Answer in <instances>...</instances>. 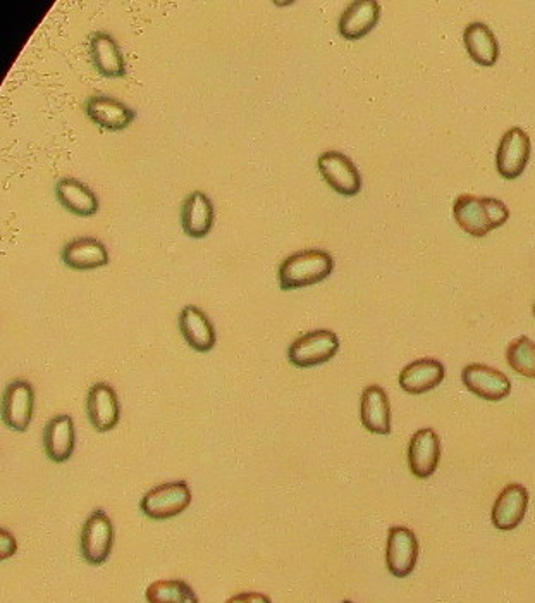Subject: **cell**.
<instances>
[{
    "label": "cell",
    "instance_id": "7c38bea8",
    "mask_svg": "<svg viewBox=\"0 0 535 603\" xmlns=\"http://www.w3.org/2000/svg\"><path fill=\"white\" fill-rule=\"evenodd\" d=\"M441 457V440L436 431L424 428L417 431L408 447V464L417 478H429L434 474Z\"/></svg>",
    "mask_w": 535,
    "mask_h": 603
},
{
    "label": "cell",
    "instance_id": "30bf717a",
    "mask_svg": "<svg viewBox=\"0 0 535 603\" xmlns=\"http://www.w3.org/2000/svg\"><path fill=\"white\" fill-rule=\"evenodd\" d=\"M463 385L477 397L499 402L508 397L511 392V381L506 374L501 373L494 367L484 364H470L462 373Z\"/></svg>",
    "mask_w": 535,
    "mask_h": 603
},
{
    "label": "cell",
    "instance_id": "52a82bcc",
    "mask_svg": "<svg viewBox=\"0 0 535 603\" xmlns=\"http://www.w3.org/2000/svg\"><path fill=\"white\" fill-rule=\"evenodd\" d=\"M317 166H319L324 180L329 183V187L336 192L346 195V197H353L360 192L362 178L350 157H346L338 150H327L319 157Z\"/></svg>",
    "mask_w": 535,
    "mask_h": 603
},
{
    "label": "cell",
    "instance_id": "484cf974",
    "mask_svg": "<svg viewBox=\"0 0 535 603\" xmlns=\"http://www.w3.org/2000/svg\"><path fill=\"white\" fill-rule=\"evenodd\" d=\"M506 359L515 373L535 380V343L530 338L520 336L511 343Z\"/></svg>",
    "mask_w": 535,
    "mask_h": 603
},
{
    "label": "cell",
    "instance_id": "277c9868",
    "mask_svg": "<svg viewBox=\"0 0 535 603\" xmlns=\"http://www.w3.org/2000/svg\"><path fill=\"white\" fill-rule=\"evenodd\" d=\"M191 504V492L185 481H176V483H164L157 486L154 490L145 493L142 498L143 514L155 519V521H164L171 517L178 516L183 510L188 509Z\"/></svg>",
    "mask_w": 535,
    "mask_h": 603
},
{
    "label": "cell",
    "instance_id": "2e32d148",
    "mask_svg": "<svg viewBox=\"0 0 535 603\" xmlns=\"http://www.w3.org/2000/svg\"><path fill=\"white\" fill-rule=\"evenodd\" d=\"M179 330L191 349L209 352L216 345V330L207 314L195 305H188L179 314Z\"/></svg>",
    "mask_w": 535,
    "mask_h": 603
},
{
    "label": "cell",
    "instance_id": "ba28073f",
    "mask_svg": "<svg viewBox=\"0 0 535 603\" xmlns=\"http://www.w3.org/2000/svg\"><path fill=\"white\" fill-rule=\"evenodd\" d=\"M386 560L394 578H406L412 574L419 560V540L412 529L403 526L389 529Z\"/></svg>",
    "mask_w": 535,
    "mask_h": 603
},
{
    "label": "cell",
    "instance_id": "f1b7e54d",
    "mask_svg": "<svg viewBox=\"0 0 535 603\" xmlns=\"http://www.w3.org/2000/svg\"><path fill=\"white\" fill-rule=\"evenodd\" d=\"M343 603H353V602H350V600H346V602H343Z\"/></svg>",
    "mask_w": 535,
    "mask_h": 603
},
{
    "label": "cell",
    "instance_id": "6da1fadb",
    "mask_svg": "<svg viewBox=\"0 0 535 603\" xmlns=\"http://www.w3.org/2000/svg\"><path fill=\"white\" fill-rule=\"evenodd\" d=\"M453 214L460 228L474 237H486L489 231L496 230L510 218V211L501 200L480 199L474 195L458 197Z\"/></svg>",
    "mask_w": 535,
    "mask_h": 603
},
{
    "label": "cell",
    "instance_id": "4fadbf2b",
    "mask_svg": "<svg viewBox=\"0 0 535 603\" xmlns=\"http://www.w3.org/2000/svg\"><path fill=\"white\" fill-rule=\"evenodd\" d=\"M529 507V492L523 485L511 483L503 492L492 509V524L501 531H511L522 523Z\"/></svg>",
    "mask_w": 535,
    "mask_h": 603
},
{
    "label": "cell",
    "instance_id": "9a60e30c",
    "mask_svg": "<svg viewBox=\"0 0 535 603\" xmlns=\"http://www.w3.org/2000/svg\"><path fill=\"white\" fill-rule=\"evenodd\" d=\"M381 18V4L376 0H357L346 7L339 19V33L348 40H358L374 30Z\"/></svg>",
    "mask_w": 535,
    "mask_h": 603
},
{
    "label": "cell",
    "instance_id": "83f0119b",
    "mask_svg": "<svg viewBox=\"0 0 535 603\" xmlns=\"http://www.w3.org/2000/svg\"><path fill=\"white\" fill-rule=\"evenodd\" d=\"M0 541H2V548H0L2 560L9 559L16 552V540H14V536L11 533H7L6 529H2L0 531Z\"/></svg>",
    "mask_w": 535,
    "mask_h": 603
},
{
    "label": "cell",
    "instance_id": "ac0fdd59",
    "mask_svg": "<svg viewBox=\"0 0 535 603\" xmlns=\"http://www.w3.org/2000/svg\"><path fill=\"white\" fill-rule=\"evenodd\" d=\"M214 224V206L205 193H191L181 207V226L191 238H203L209 235Z\"/></svg>",
    "mask_w": 535,
    "mask_h": 603
},
{
    "label": "cell",
    "instance_id": "ffe728a7",
    "mask_svg": "<svg viewBox=\"0 0 535 603\" xmlns=\"http://www.w3.org/2000/svg\"><path fill=\"white\" fill-rule=\"evenodd\" d=\"M76 445L73 417L61 414L50 419L45 426L44 448L50 461L66 462L73 455Z\"/></svg>",
    "mask_w": 535,
    "mask_h": 603
},
{
    "label": "cell",
    "instance_id": "e0dca14e",
    "mask_svg": "<svg viewBox=\"0 0 535 603\" xmlns=\"http://www.w3.org/2000/svg\"><path fill=\"white\" fill-rule=\"evenodd\" d=\"M444 376L446 369L441 362L436 359H419L401 371L400 386L406 393L420 395L441 385Z\"/></svg>",
    "mask_w": 535,
    "mask_h": 603
},
{
    "label": "cell",
    "instance_id": "3957f363",
    "mask_svg": "<svg viewBox=\"0 0 535 603\" xmlns=\"http://www.w3.org/2000/svg\"><path fill=\"white\" fill-rule=\"evenodd\" d=\"M114 545V526L104 510H93L81 529V555L92 566H102Z\"/></svg>",
    "mask_w": 535,
    "mask_h": 603
},
{
    "label": "cell",
    "instance_id": "8992f818",
    "mask_svg": "<svg viewBox=\"0 0 535 603\" xmlns=\"http://www.w3.org/2000/svg\"><path fill=\"white\" fill-rule=\"evenodd\" d=\"M35 409V392L28 381L9 383L2 395V423L13 431H26Z\"/></svg>",
    "mask_w": 535,
    "mask_h": 603
},
{
    "label": "cell",
    "instance_id": "d4e9b609",
    "mask_svg": "<svg viewBox=\"0 0 535 603\" xmlns=\"http://www.w3.org/2000/svg\"><path fill=\"white\" fill-rule=\"evenodd\" d=\"M145 597L148 603H198L195 591L179 579L155 581L148 586Z\"/></svg>",
    "mask_w": 535,
    "mask_h": 603
},
{
    "label": "cell",
    "instance_id": "7a4b0ae2",
    "mask_svg": "<svg viewBox=\"0 0 535 603\" xmlns=\"http://www.w3.org/2000/svg\"><path fill=\"white\" fill-rule=\"evenodd\" d=\"M333 268V257L324 250H302L284 259L277 280L283 290H296L326 280Z\"/></svg>",
    "mask_w": 535,
    "mask_h": 603
},
{
    "label": "cell",
    "instance_id": "d6986e66",
    "mask_svg": "<svg viewBox=\"0 0 535 603\" xmlns=\"http://www.w3.org/2000/svg\"><path fill=\"white\" fill-rule=\"evenodd\" d=\"M90 57L100 75L107 78H121L126 75V64L116 40L104 32L90 35Z\"/></svg>",
    "mask_w": 535,
    "mask_h": 603
},
{
    "label": "cell",
    "instance_id": "5b68a950",
    "mask_svg": "<svg viewBox=\"0 0 535 603\" xmlns=\"http://www.w3.org/2000/svg\"><path fill=\"white\" fill-rule=\"evenodd\" d=\"M338 350L339 338L334 331L315 330L291 343L288 357L291 364L305 369L331 361Z\"/></svg>",
    "mask_w": 535,
    "mask_h": 603
},
{
    "label": "cell",
    "instance_id": "9c48e42d",
    "mask_svg": "<svg viewBox=\"0 0 535 603\" xmlns=\"http://www.w3.org/2000/svg\"><path fill=\"white\" fill-rule=\"evenodd\" d=\"M529 157V135L520 128H511L506 131L499 143L498 156H496L499 175L506 180H515L527 168Z\"/></svg>",
    "mask_w": 535,
    "mask_h": 603
},
{
    "label": "cell",
    "instance_id": "cb8c5ba5",
    "mask_svg": "<svg viewBox=\"0 0 535 603\" xmlns=\"http://www.w3.org/2000/svg\"><path fill=\"white\" fill-rule=\"evenodd\" d=\"M463 40H465L468 56L472 57L479 66L491 68L498 61V40L492 35L489 26L484 23L468 25L463 33Z\"/></svg>",
    "mask_w": 535,
    "mask_h": 603
},
{
    "label": "cell",
    "instance_id": "4316f807",
    "mask_svg": "<svg viewBox=\"0 0 535 603\" xmlns=\"http://www.w3.org/2000/svg\"><path fill=\"white\" fill-rule=\"evenodd\" d=\"M226 603H271L269 597H265L262 593H253V591H246V593H240V595H234L229 598Z\"/></svg>",
    "mask_w": 535,
    "mask_h": 603
},
{
    "label": "cell",
    "instance_id": "7402d4cb",
    "mask_svg": "<svg viewBox=\"0 0 535 603\" xmlns=\"http://www.w3.org/2000/svg\"><path fill=\"white\" fill-rule=\"evenodd\" d=\"M62 261L71 269L87 271L105 266L109 262V254L104 243L95 238H76L62 250Z\"/></svg>",
    "mask_w": 535,
    "mask_h": 603
},
{
    "label": "cell",
    "instance_id": "603a6c76",
    "mask_svg": "<svg viewBox=\"0 0 535 603\" xmlns=\"http://www.w3.org/2000/svg\"><path fill=\"white\" fill-rule=\"evenodd\" d=\"M56 195L62 206L81 218H90L99 211L97 195L87 185L74 178H61L57 181Z\"/></svg>",
    "mask_w": 535,
    "mask_h": 603
},
{
    "label": "cell",
    "instance_id": "5bb4252c",
    "mask_svg": "<svg viewBox=\"0 0 535 603\" xmlns=\"http://www.w3.org/2000/svg\"><path fill=\"white\" fill-rule=\"evenodd\" d=\"M88 419L93 428L105 433L116 428L119 423V400L112 386L95 383L87 398Z\"/></svg>",
    "mask_w": 535,
    "mask_h": 603
},
{
    "label": "cell",
    "instance_id": "f546056e",
    "mask_svg": "<svg viewBox=\"0 0 535 603\" xmlns=\"http://www.w3.org/2000/svg\"><path fill=\"white\" fill-rule=\"evenodd\" d=\"M534 314H535V307H534Z\"/></svg>",
    "mask_w": 535,
    "mask_h": 603
},
{
    "label": "cell",
    "instance_id": "8fae6325",
    "mask_svg": "<svg viewBox=\"0 0 535 603\" xmlns=\"http://www.w3.org/2000/svg\"><path fill=\"white\" fill-rule=\"evenodd\" d=\"M85 112L95 125L105 130H126L135 121V111L109 95H92L85 102Z\"/></svg>",
    "mask_w": 535,
    "mask_h": 603
},
{
    "label": "cell",
    "instance_id": "44dd1931",
    "mask_svg": "<svg viewBox=\"0 0 535 603\" xmlns=\"http://www.w3.org/2000/svg\"><path fill=\"white\" fill-rule=\"evenodd\" d=\"M362 424L376 435L391 433V405L381 386L365 388L362 395Z\"/></svg>",
    "mask_w": 535,
    "mask_h": 603
}]
</instances>
